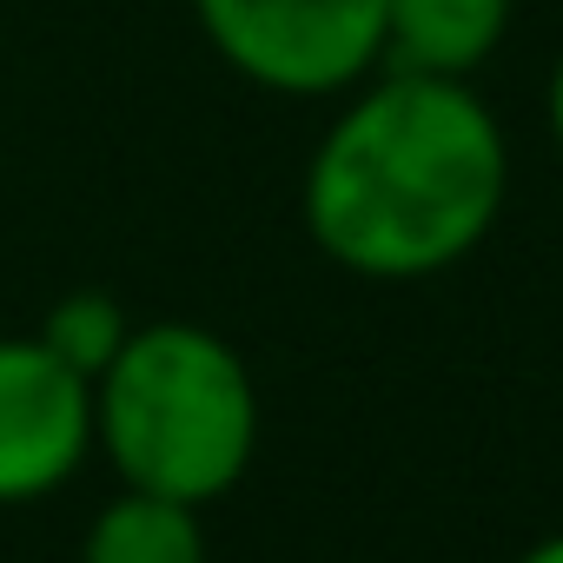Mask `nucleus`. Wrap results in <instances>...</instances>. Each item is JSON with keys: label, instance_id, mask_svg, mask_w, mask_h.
Segmentation results:
<instances>
[{"label": "nucleus", "instance_id": "obj_1", "mask_svg": "<svg viewBox=\"0 0 563 563\" xmlns=\"http://www.w3.org/2000/svg\"><path fill=\"white\" fill-rule=\"evenodd\" d=\"M319 133L299 212L312 245L372 286L464 265L510 192V140L471 80L378 67Z\"/></svg>", "mask_w": 563, "mask_h": 563}, {"label": "nucleus", "instance_id": "obj_2", "mask_svg": "<svg viewBox=\"0 0 563 563\" xmlns=\"http://www.w3.org/2000/svg\"><path fill=\"white\" fill-rule=\"evenodd\" d=\"M93 451L133 490L225 497L258 451V385L239 345L192 319L133 325L93 378Z\"/></svg>", "mask_w": 563, "mask_h": 563}, {"label": "nucleus", "instance_id": "obj_3", "mask_svg": "<svg viewBox=\"0 0 563 563\" xmlns=\"http://www.w3.org/2000/svg\"><path fill=\"white\" fill-rule=\"evenodd\" d=\"M206 47L278 100H339L385 67V0H192Z\"/></svg>", "mask_w": 563, "mask_h": 563}, {"label": "nucleus", "instance_id": "obj_4", "mask_svg": "<svg viewBox=\"0 0 563 563\" xmlns=\"http://www.w3.org/2000/svg\"><path fill=\"white\" fill-rule=\"evenodd\" d=\"M93 457V385L41 339H0V510L41 504Z\"/></svg>", "mask_w": 563, "mask_h": 563}, {"label": "nucleus", "instance_id": "obj_5", "mask_svg": "<svg viewBox=\"0 0 563 563\" xmlns=\"http://www.w3.org/2000/svg\"><path fill=\"white\" fill-rule=\"evenodd\" d=\"M517 0H385V67L477 80L504 47Z\"/></svg>", "mask_w": 563, "mask_h": 563}, {"label": "nucleus", "instance_id": "obj_6", "mask_svg": "<svg viewBox=\"0 0 563 563\" xmlns=\"http://www.w3.org/2000/svg\"><path fill=\"white\" fill-rule=\"evenodd\" d=\"M80 563H206L199 504L120 484V497L93 510L80 537Z\"/></svg>", "mask_w": 563, "mask_h": 563}, {"label": "nucleus", "instance_id": "obj_7", "mask_svg": "<svg viewBox=\"0 0 563 563\" xmlns=\"http://www.w3.org/2000/svg\"><path fill=\"white\" fill-rule=\"evenodd\" d=\"M126 332H133V319H126V306L113 299V292H67V299H54V312L41 319V345L67 365V372H80L87 385L113 365V352L126 345Z\"/></svg>", "mask_w": 563, "mask_h": 563}, {"label": "nucleus", "instance_id": "obj_8", "mask_svg": "<svg viewBox=\"0 0 563 563\" xmlns=\"http://www.w3.org/2000/svg\"><path fill=\"white\" fill-rule=\"evenodd\" d=\"M543 120H550V146H556V159H563V54H556V67H550V87H543Z\"/></svg>", "mask_w": 563, "mask_h": 563}, {"label": "nucleus", "instance_id": "obj_9", "mask_svg": "<svg viewBox=\"0 0 563 563\" xmlns=\"http://www.w3.org/2000/svg\"><path fill=\"white\" fill-rule=\"evenodd\" d=\"M517 563H563V530H550L543 543H530V550H523Z\"/></svg>", "mask_w": 563, "mask_h": 563}]
</instances>
